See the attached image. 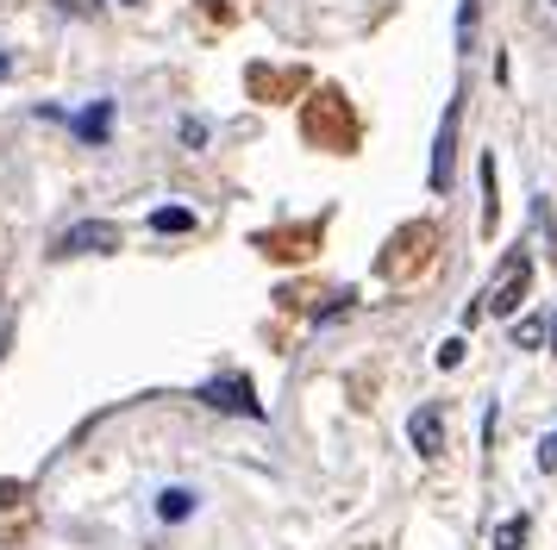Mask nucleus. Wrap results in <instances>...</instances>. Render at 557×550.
<instances>
[{
  "label": "nucleus",
  "mask_w": 557,
  "mask_h": 550,
  "mask_svg": "<svg viewBox=\"0 0 557 550\" xmlns=\"http://www.w3.org/2000/svg\"><path fill=\"white\" fill-rule=\"evenodd\" d=\"M476 13H482L476 0H463V7H457V50L476 45Z\"/></svg>",
  "instance_id": "obj_12"
},
{
  "label": "nucleus",
  "mask_w": 557,
  "mask_h": 550,
  "mask_svg": "<svg viewBox=\"0 0 557 550\" xmlns=\"http://www.w3.org/2000/svg\"><path fill=\"white\" fill-rule=\"evenodd\" d=\"M201 400H207V407H226V413H238V420H263L251 375H213V382L201 388Z\"/></svg>",
  "instance_id": "obj_4"
},
{
  "label": "nucleus",
  "mask_w": 557,
  "mask_h": 550,
  "mask_svg": "<svg viewBox=\"0 0 557 550\" xmlns=\"http://www.w3.org/2000/svg\"><path fill=\"white\" fill-rule=\"evenodd\" d=\"M552 7H557V0H552Z\"/></svg>",
  "instance_id": "obj_17"
},
{
  "label": "nucleus",
  "mask_w": 557,
  "mask_h": 550,
  "mask_svg": "<svg viewBox=\"0 0 557 550\" xmlns=\"http://www.w3.org/2000/svg\"><path fill=\"white\" fill-rule=\"evenodd\" d=\"M527 288H532V257L520 250V257H507V263H502L495 288H488V295H476V300H482V313L513 320V313H520V300H527Z\"/></svg>",
  "instance_id": "obj_2"
},
{
  "label": "nucleus",
  "mask_w": 557,
  "mask_h": 550,
  "mask_svg": "<svg viewBox=\"0 0 557 550\" xmlns=\"http://www.w3.org/2000/svg\"><path fill=\"white\" fill-rule=\"evenodd\" d=\"M476 175H482V232H495V213H502V200H495V157H482Z\"/></svg>",
  "instance_id": "obj_8"
},
{
  "label": "nucleus",
  "mask_w": 557,
  "mask_h": 550,
  "mask_svg": "<svg viewBox=\"0 0 557 550\" xmlns=\"http://www.w3.org/2000/svg\"><path fill=\"white\" fill-rule=\"evenodd\" d=\"M70 132H76V145L101 150L113 138V100H88L82 113H70Z\"/></svg>",
  "instance_id": "obj_5"
},
{
  "label": "nucleus",
  "mask_w": 557,
  "mask_h": 550,
  "mask_svg": "<svg viewBox=\"0 0 557 550\" xmlns=\"http://www.w3.org/2000/svg\"><path fill=\"white\" fill-rule=\"evenodd\" d=\"M120 245H126V232L113 220H82L51 245V257H107V250H120Z\"/></svg>",
  "instance_id": "obj_3"
},
{
  "label": "nucleus",
  "mask_w": 557,
  "mask_h": 550,
  "mask_svg": "<svg viewBox=\"0 0 557 550\" xmlns=\"http://www.w3.org/2000/svg\"><path fill=\"white\" fill-rule=\"evenodd\" d=\"M407 438H413L420 457H438V450H445V413H438V407H420V413L407 420Z\"/></svg>",
  "instance_id": "obj_6"
},
{
  "label": "nucleus",
  "mask_w": 557,
  "mask_h": 550,
  "mask_svg": "<svg viewBox=\"0 0 557 550\" xmlns=\"http://www.w3.org/2000/svg\"><path fill=\"white\" fill-rule=\"evenodd\" d=\"M527 532H532L527 513H520V520H502V525H495V550H520V545H527Z\"/></svg>",
  "instance_id": "obj_11"
},
{
  "label": "nucleus",
  "mask_w": 557,
  "mask_h": 550,
  "mask_svg": "<svg viewBox=\"0 0 557 550\" xmlns=\"http://www.w3.org/2000/svg\"><path fill=\"white\" fill-rule=\"evenodd\" d=\"M151 232H163V238H170V232H195V213H188V207H157Z\"/></svg>",
  "instance_id": "obj_9"
},
{
  "label": "nucleus",
  "mask_w": 557,
  "mask_h": 550,
  "mask_svg": "<svg viewBox=\"0 0 557 550\" xmlns=\"http://www.w3.org/2000/svg\"><path fill=\"white\" fill-rule=\"evenodd\" d=\"M539 345H545V320H539V313L513 320V350H539Z\"/></svg>",
  "instance_id": "obj_10"
},
{
  "label": "nucleus",
  "mask_w": 557,
  "mask_h": 550,
  "mask_svg": "<svg viewBox=\"0 0 557 550\" xmlns=\"http://www.w3.org/2000/svg\"><path fill=\"white\" fill-rule=\"evenodd\" d=\"M0 75H7V50H0Z\"/></svg>",
  "instance_id": "obj_16"
},
{
  "label": "nucleus",
  "mask_w": 557,
  "mask_h": 550,
  "mask_svg": "<svg viewBox=\"0 0 557 550\" xmlns=\"http://www.w3.org/2000/svg\"><path fill=\"white\" fill-rule=\"evenodd\" d=\"M195 507H201V495H195V488H163V495H157V520L176 525V520H188Z\"/></svg>",
  "instance_id": "obj_7"
},
{
  "label": "nucleus",
  "mask_w": 557,
  "mask_h": 550,
  "mask_svg": "<svg viewBox=\"0 0 557 550\" xmlns=\"http://www.w3.org/2000/svg\"><path fill=\"white\" fill-rule=\"evenodd\" d=\"M463 363V338H451V345H438V370H457Z\"/></svg>",
  "instance_id": "obj_14"
},
{
  "label": "nucleus",
  "mask_w": 557,
  "mask_h": 550,
  "mask_svg": "<svg viewBox=\"0 0 557 550\" xmlns=\"http://www.w3.org/2000/svg\"><path fill=\"white\" fill-rule=\"evenodd\" d=\"M182 145L201 150V145H207V120H182Z\"/></svg>",
  "instance_id": "obj_13"
},
{
  "label": "nucleus",
  "mask_w": 557,
  "mask_h": 550,
  "mask_svg": "<svg viewBox=\"0 0 557 550\" xmlns=\"http://www.w3.org/2000/svg\"><path fill=\"white\" fill-rule=\"evenodd\" d=\"M539 470H545V475L557 470V432H545V445H539Z\"/></svg>",
  "instance_id": "obj_15"
},
{
  "label": "nucleus",
  "mask_w": 557,
  "mask_h": 550,
  "mask_svg": "<svg viewBox=\"0 0 557 550\" xmlns=\"http://www.w3.org/2000/svg\"><path fill=\"white\" fill-rule=\"evenodd\" d=\"M457 120H463V95H451V100H445V113H438L432 170H426V188H432V195H451V175H457Z\"/></svg>",
  "instance_id": "obj_1"
}]
</instances>
